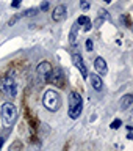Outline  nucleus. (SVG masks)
Listing matches in <instances>:
<instances>
[{"instance_id":"20e7f679","label":"nucleus","mask_w":133,"mask_h":151,"mask_svg":"<svg viewBox=\"0 0 133 151\" xmlns=\"http://www.w3.org/2000/svg\"><path fill=\"white\" fill-rule=\"evenodd\" d=\"M0 91H2L5 96L8 98H14L17 93V85H16V80H14L11 76H5V77L0 80Z\"/></svg>"},{"instance_id":"39448f33","label":"nucleus","mask_w":133,"mask_h":151,"mask_svg":"<svg viewBox=\"0 0 133 151\" xmlns=\"http://www.w3.org/2000/svg\"><path fill=\"white\" fill-rule=\"evenodd\" d=\"M72 61H74L75 68L80 71V74L83 76V79H86L88 77V69H86V65H85V61H83V57L80 54H74L72 55Z\"/></svg>"},{"instance_id":"9b49d317","label":"nucleus","mask_w":133,"mask_h":151,"mask_svg":"<svg viewBox=\"0 0 133 151\" xmlns=\"http://www.w3.org/2000/svg\"><path fill=\"white\" fill-rule=\"evenodd\" d=\"M78 30H80V27H78V24L75 22L72 25V28H70V33H69V41H70L72 46L77 44V33H78Z\"/></svg>"},{"instance_id":"423d86ee","label":"nucleus","mask_w":133,"mask_h":151,"mask_svg":"<svg viewBox=\"0 0 133 151\" xmlns=\"http://www.w3.org/2000/svg\"><path fill=\"white\" fill-rule=\"evenodd\" d=\"M36 73L39 74V76H42L46 80L49 79V76H50V73H52V65L49 63V61H41L39 65L36 66Z\"/></svg>"},{"instance_id":"6e6552de","label":"nucleus","mask_w":133,"mask_h":151,"mask_svg":"<svg viewBox=\"0 0 133 151\" xmlns=\"http://www.w3.org/2000/svg\"><path fill=\"white\" fill-rule=\"evenodd\" d=\"M94 68H96V71L99 74H107L108 73V66H107V61L102 58V57H97L96 60H94Z\"/></svg>"},{"instance_id":"a211bd4d","label":"nucleus","mask_w":133,"mask_h":151,"mask_svg":"<svg viewBox=\"0 0 133 151\" xmlns=\"http://www.w3.org/2000/svg\"><path fill=\"white\" fill-rule=\"evenodd\" d=\"M22 0H13V3H11V6L13 8H19V5H21Z\"/></svg>"},{"instance_id":"6ab92c4d","label":"nucleus","mask_w":133,"mask_h":151,"mask_svg":"<svg viewBox=\"0 0 133 151\" xmlns=\"http://www.w3.org/2000/svg\"><path fill=\"white\" fill-rule=\"evenodd\" d=\"M86 50H92V41L91 40L86 41Z\"/></svg>"},{"instance_id":"f257e3e1","label":"nucleus","mask_w":133,"mask_h":151,"mask_svg":"<svg viewBox=\"0 0 133 151\" xmlns=\"http://www.w3.org/2000/svg\"><path fill=\"white\" fill-rule=\"evenodd\" d=\"M42 106L50 112H56L61 107V98L55 90H47L42 94Z\"/></svg>"},{"instance_id":"f03ea898","label":"nucleus","mask_w":133,"mask_h":151,"mask_svg":"<svg viewBox=\"0 0 133 151\" xmlns=\"http://www.w3.org/2000/svg\"><path fill=\"white\" fill-rule=\"evenodd\" d=\"M83 110V99L78 93H69V116L72 120H77Z\"/></svg>"},{"instance_id":"f3484780","label":"nucleus","mask_w":133,"mask_h":151,"mask_svg":"<svg viewBox=\"0 0 133 151\" xmlns=\"http://www.w3.org/2000/svg\"><path fill=\"white\" fill-rule=\"evenodd\" d=\"M17 19H19V16H14L13 19H9V22H8V25H9V27H11V25H14V24H16V22H17Z\"/></svg>"},{"instance_id":"0eeeda50","label":"nucleus","mask_w":133,"mask_h":151,"mask_svg":"<svg viewBox=\"0 0 133 151\" xmlns=\"http://www.w3.org/2000/svg\"><path fill=\"white\" fill-rule=\"evenodd\" d=\"M68 9H66L64 5H58L55 9H53V13H52V19H53L55 22H61V21H64L66 16H68Z\"/></svg>"},{"instance_id":"2eb2a0df","label":"nucleus","mask_w":133,"mask_h":151,"mask_svg":"<svg viewBox=\"0 0 133 151\" xmlns=\"http://www.w3.org/2000/svg\"><path fill=\"white\" fill-rule=\"evenodd\" d=\"M47 8H49V2H42V5H41L38 9H39V11H46Z\"/></svg>"},{"instance_id":"4468645a","label":"nucleus","mask_w":133,"mask_h":151,"mask_svg":"<svg viewBox=\"0 0 133 151\" xmlns=\"http://www.w3.org/2000/svg\"><path fill=\"white\" fill-rule=\"evenodd\" d=\"M122 126V121L121 120H115L111 123V129H117V127H121Z\"/></svg>"},{"instance_id":"9d476101","label":"nucleus","mask_w":133,"mask_h":151,"mask_svg":"<svg viewBox=\"0 0 133 151\" xmlns=\"http://www.w3.org/2000/svg\"><path fill=\"white\" fill-rule=\"evenodd\" d=\"M77 24H78L80 28H83L85 32H89V30H91V27H92V24H91V21H89L88 16H80L77 19Z\"/></svg>"},{"instance_id":"ddd939ff","label":"nucleus","mask_w":133,"mask_h":151,"mask_svg":"<svg viewBox=\"0 0 133 151\" xmlns=\"http://www.w3.org/2000/svg\"><path fill=\"white\" fill-rule=\"evenodd\" d=\"M38 11H39L38 8H30V9H27L23 14H21V16H19V19L23 17V16H35V14H38Z\"/></svg>"},{"instance_id":"1a4fd4ad","label":"nucleus","mask_w":133,"mask_h":151,"mask_svg":"<svg viewBox=\"0 0 133 151\" xmlns=\"http://www.w3.org/2000/svg\"><path fill=\"white\" fill-rule=\"evenodd\" d=\"M88 77H89V82H91V85H92L94 90L100 91V90L103 88V82H102L100 76H97L96 73H94V74H88Z\"/></svg>"},{"instance_id":"7ed1b4c3","label":"nucleus","mask_w":133,"mask_h":151,"mask_svg":"<svg viewBox=\"0 0 133 151\" xmlns=\"http://www.w3.org/2000/svg\"><path fill=\"white\" fill-rule=\"evenodd\" d=\"M0 115H2V120H3L5 126H11L17 120V109H16V106H14L13 102H5L2 106Z\"/></svg>"},{"instance_id":"dca6fc26","label":"nucleus","mask_w":133,"mask_h":151,"mask_svg":"<svg viewBox=\"0 0 133 151\" xmlns=\"http://www.w3.org/2000/svg\"><path fill=\"white\" fill-rule=\"evenodd\" d=\"M80 6H82L83 9H88L89 8V3L86 2V0H82V2H80Z\"/></svg>"},{"instance_id":"f8f14e48","label":"nucleus","mask_w":133,"mask_h":151,"mask_svg":"<svg viewBox=\"0 0 133 151\" xmlns=\"http://www.w3.org/2000/svg\"><path fill=\"white\" fill-rule=\"evenodd\" d=\"M132 104H133V96L132 94H125V96L121 98V109L122 110H127Z\"/></svg>"},{"instance_id":"aec40b11","label":"nucleus","mask_w":133,"mask_h":151,"mask_svg":"<svg viewBox=\"0 0 133 151\" xmlns=\"http://www.w3.org/2000/svg\"><path fill=\"white\" fill-rule=\"evenodd\" d=\"M2 145H3V139H0V150H2Z\"/></svg>"},{"instance_id":"412c9836","label":"nucleus","mask_w":133,"mask_h":151,"mask_svg":"<svg viewBox=\"0 0 133 151\" xmlns=\"http://www.w3.org/2000/svg\"><path fill=\"white\" fill-rule=\"evenodd\" d=\"M103 2H107V3H110V2H111V0H103Z\"/></svg>"}]
</instances>
